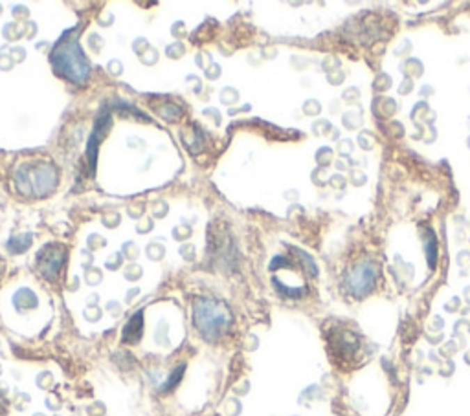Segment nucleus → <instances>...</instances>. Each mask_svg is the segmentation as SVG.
Wrapping results in <instances>:
<instances>
[{
  "label": "nucleus",
  "instance_id": "obj_1",
  "mask_svg": "<svg viewBox=\"0 0 470 416\" xmlns=\"http://www.w3.org/2000/svg\"><path fill=\"white\" fill-rule=\"evenodd\" d=\"M77 31H79L77 28L66 31L52 51L50 61L59 76L70 79L76 85H81L86 81L91 70H88V61H86L81 46H79V40H77Z\"/></svg>",
  "mask_w": 470,
  "mask_h": 416
},
{
  "label": "nucleus",
  "instance_id": "obj_2",
  "mask_svg": "<svg viewBox=\"0 0 470 416\" xmlns=\"http://www.w3.org/2000/svg\"><path fill=\"white\" fill-rule=\"evenodd\" d=\"M347 286L354 297H364L375 286V270L369 262H360L351 270L347 277Z\"/></svg>",
  "mask_w": 470,
  "mask_h": 416
},
{
  "label": "nucleus",
  "instance_id": "obj_3",
  "mask_svg": "<svg viewBox=\"0 0 470 416\" xmlns=\"http://www.w3.org/2000/svg\"><path fill=\"white\" fill-rule=\"evenodd\" d=\"M66 250L57 244H48L41 250L39 257H37V264L41 268L42 275L52 279L57 275V271L61 270L63 262H65Z\"/></svg>",
  "mask_w": 470,
  "mask_h": 416
},
{
  "label": "nucleus",
  "instance_id": "obj_4",
  "mask_svg": "<svg viewBox=\"0 0 470 416\" xmlns=\"http://www.w3.org/2000/svg\"><path fill=\"white\" fill-rule=\"evenodd\" d=\"M140 336H142V314H136L123 330V339H127L129 343H136Z\"/></svg>",
  "mask_w": 470,
  "mask_h": 416
},
{
  "label": "nucleus",
  "instance_id": "obj_5",
  "mask_svg": "<svg viewBox=\"0 0 470 416\" xmlns=\"http://www.w3.org/2000/svg\"><path fill=\"white\" fill-rule=\"evenodd\" d=\"M402 72H405L408 79H415V77L423 76L425 70H423V63L419 59H408L402 65Z\"/></svg>",
  "mask_w": 470,
  "mask_h": 416
},
{
  "label": "nucleus",
  "instance_id": "obj_6",
  "mask_svg": "<svg viewBox=\"0 0 470 416\" xmlns=\"http://www.w3.org/2000/svg\"><path fill=\"white\" fill-rule=\"evenodd\" d=\"M344 125L345 129L353 131V129H359L362 127V112L357 109V111H349L344 114Z\"/></svg>",
  "mask_w": 470,
  "mask_h": 416
},
{
  "label": "nucleus",
  "instance_id": "obj_7",
  "mask_svg": "<svg viewBox=\"0 0 470 416\" xmlns=\"http://www.w3.org/2000/svg\"><path fill=\"white\" fill-rule=\"evenodd\" d=\"M359 141L360 147H362L364 151H371L375 147V136L371 134V132H362V134L359 136Z\"/></svg>",
  "mask_w": 470,
  "mask_h": 416
},
{
  "label": "nucleus",
  "instance_id": "obj_8",
  "mask_svg": "<svg viewBox=\"0 0 470 416\" xmlns=\"http://www.w3.org/2000/svg\"><path fill=\"white\" fill-rule=\"evenodd\" d=\"M375 90L377 92H386L391 86V77L388 76V74H382V76H379L377 79H375Z\"/></svg>",
  "mask_w": 470,
  "mask_h": 416
},
{
  "label": "nucleus",
  "instance_id": "obj_9",
  "mask_svg": "<svg viewBox=\"0 0 470 416\" xmlns=\"http://www.w3.org/2000/svg\"><path fill=\"white\" fill-rule=\"evenodd\" d=\"M316 160H318L320 166H329V163H331V160H333V151H331L329 147L320 149L318 154H316Z\"/></svg>",
  "mask_w": 470,
  "mask_h": 416
},
{
  "label": "nucleus",
  "instance_id": "obj_10",
  "mask_svg": "<svg viewBox=\"0 0 470 416\" xmlns=\"http://www.w3.org/2000/svg\"><path fill=\"white\" fill-rule=\"evenodd\" d=\"M304 111H305V114H308V115H318L320 112H322V105H320L318 101L308 99L304 105Z\"/></svg>",
  "mask_w": 470,
  "mask_h": 416
},
{
  "label": "nucleus",
  "instance_id": "obj_11",
  "mask_svg": "<svg viewBox=\"0 0 470 416\" xmlns=\"http://www.w3.org/2000/svg\"><path fill=\"white\" fill-rule=\"evenodd\" d=\"M338 152H340V156H344V158L351 156V152H353V141H351V140L340 141Z\"/></svg>",
  "mask_w": 470,
  "mask_h": 416
},
{
  "label": "nucleus",
  "instance_id": "obj_12",
  "mask_svg": "<svg viewBox=\"0 0 470 416\" xmlns=\"http://www.w3.org/2000/svg\"><path fill=\"white\" fill-rule=\"evenodd\" d=\"M342 97H344L345 103H353V101L357 103V101L360 99V90H359V88H347Z\"/></svg>",
  "mask_w": 470,
  "mask_h": 416
},
{
  "label": "nucleus",
  "instance_id": "obj_13",
  "mask_svg": "<svg viewBox=\"0 0 470 416\" xmlns=\"http://www.w3.org/2000/svg\"><path fill=\"white\" fill-rule=\"evenodd\" d=\"M331 132V123L329 121H318L316 125H314V134H329Z\"/></svg>",
  "mask_w": 470,
  "mask_h": 416
},
{
  "label": "nucleus",
  "instance_id": "obj_14",
  "mask_svg": "<svg viewBox=\"0 0 470 416\" xmlns=\"http://www.w3.org/2000/svg\"><path fill=\"white\" fill-rule=\"evenodd\" d=\"M412 90H414V79H408V77H406V79L402 81V85H400L399 94L406 95V94H409Z\"/></svg>",
  "mask_w": 470,
  "mask_h": 416
},
{
  "label": "nucleus",
  "instance_id": "obj_15",
  "mask_svg": "<svg viewBox=\"0 0 470 416\" xmlns=\"http://www.w3.org/2000/svg\"><path fill=\"white\" fill-rule=\"evenodd\" d=\"M467 262H470V251H467V250L460 251V253H457V264L465 266Z\"/></svg>",
  "mask_w": 470,
  "mask_h": 416
},
{
  "label": "nucleus",
  "instance_id": "obj_16",
  "mask_svg": "<svg viewBox=\"0 0 470 416\" xmlns=\"http://www.w3.org/2000/svg\"><path fill=\"white\" fill-rule=\"evenodd\" d=\"M334 184V187H344V184H345V180L344 178H342V176H334L333 180H331Z\"/></svg>",
  "mask_w": 470,
  "mask_h": 416
},
{
  "label": "nucleus",
  "instance_id": "obj_17",
  "mask_svg": "<svg viewBox=\"0 0 470 416\" xmlns=\"http://www.w3.org/2000/svg\"><path fill=\"white\" fill-rule=\"evenodd\" d=\"M465 297H467V301L470 303V288H467L465 290Z\"/></svg>",
  "mask_w": 470,
  "mask_h": 416
}]
</instances>
